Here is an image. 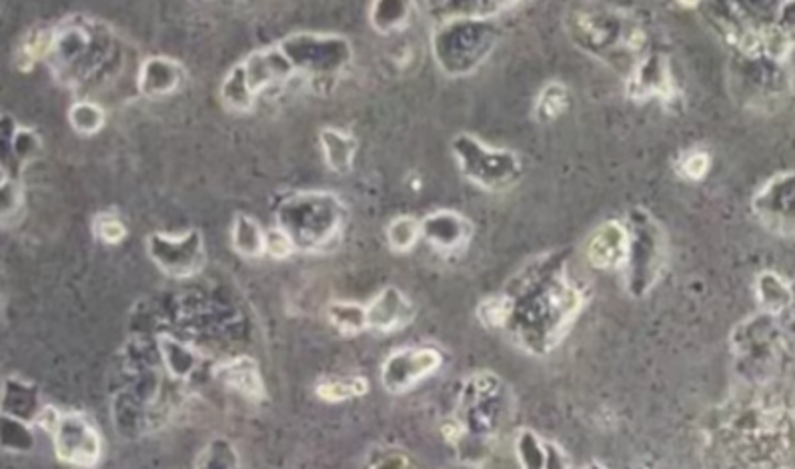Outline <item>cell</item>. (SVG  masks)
Instances as JSON below:
<instances>
[{
  "label": "cell",
  "mask_w": 795,
  "mask_h": 469,
  "mask_svg": "<svg viewBox=\"0 0 795 469\" xmlns=\"http://www.w3.org/2000/svg\"><path fill=\"white\" fill-rule=\"evenodd\" d=\"M752 213L767 233L777 237H792L795 231V175L782 171L767 179L753 195Z\"/></svg>",
  "instance_id": "cell-13"
},
{
  "label": "cell",
  "mask_w": 795,
  "mask_h": 469,
  "mask_svg": "<svg viewBox=\"0 0 795 469\" xmlns=\"http://www.w3.org/2000/svg\"><path fill=\"white\" fill-rule=\"evenodd\" d=\"M213 375L225 387L241 393L251 402H261L267 395V387H265V380L258 370V363L248 355H239L233 360L216 363Z\"/></svg>",
  "instance_id": "cell-22"
},
{
  "label": "cell",
  "mask_w": 795,
  "mask_h": 469,
  "mask_svg": "<svg viewBox=\"0 0 795 469\" xmlns=\"http://www.w3.org/2000/svg\"><path fill=\"white\" fill-rule=\"evenodd\" d=\"M327 319L343 335H357V333L369 331L365 306H359V303L333 301L327 307Z\"/></svg>",
  "instance_id": "cell-31"
},
{
  "label": "cell",
  "mask_w": 795,
  "mask_h": 469,
  "mask_svg": "<svg viewBox=\"0 0 795 469\" xmlns=\"http://www.w3.org/2000/svg\"><path fill=\"white\" fill-rule=\"evenodd\" d=\"M43 151V141L31 129H22L9 115L2 117V171L0 177L21 179L24 167Z\"/></svg>",
  "instance_id": "cell-19"
},
{
  "label": "cell",
  "mask_w": 795,
  "mask_h": 469,
  "mask_svg": "<svg viewBox=\"0 0 795 469\" xmlns=\"http://www.w3.org/2000/svg\"><path fill=\"white\" fill-rule=\"evenodd\" d=\"M785 348L792 350V338H785L784 317L757 313L740 323L731 335L735 360L755 375L757 382H767L782 365Z\"/></svg>",
  "instance_id": "cell-9"
},
{
  "label": "cell",
  "mask_w": 795,
  "mask_h": 469,
  "mask_svg": "<svg viewBox=\"0 0 795 469\" xmlns=\"http://www.w3.org/2000/svg\"><path fill=\"white\" fill-rule=\"evenodd\" d=\"M571 107V93L568 85L551 81L545 87L541 88L539 97L536 98L533 105V117L541 125H549L561 119Z\"/></svg>",
  "instance_id": "cell-29"
},
{
  "label": "cell",
  "mask_w": 795,
  "mask_h": 469,
  "mask_svg": "<svg viewBox=\"0 0 795 469\" xmlns=\"http://www.w3.org/2000/svg\"><path fill=\"white\" fill-rule=\"evenodd\" d=\"M22 203L21 179L0 177V209H2V223L7 225L9 217L19 213Z\"/></svg>",
  "instance_id": "cell-38"
},
{
  "label": "cell",
  "mask_w": 795,
  "mask_h": 469,
  "mask_svg": "<svg viewBox=\"0 0 795 469\" xmlns=\"http://www.w3.org/2000/svg\"><path fill=\"white\" fill-rule=\"evenodd\" d=\"M452 153L462 175L489 193H506L523 177V163L517 153L489 147L471 132H459L453 139Z\"/></svg>",
  "instance_id": "cell-8"
},
{
  "label": "cell",
  "mask_w": 795,
  "mask_h": 469,
  "mask_svg": "<svg viewBox=\"0 0 795 469\" xmlns=\"http://www.w3.org/2000/svg\"><path fill=\"white\" fill-rule=\"evenodd\" d=\"M563 26L575 49L624 78L651 53L644 22L634 12L613 4H571L563 17Z\"/></svg>",
  "instance_id": "cell-2"
},
{
  "label": "cell",
  "mask_w": 795,
  "mask_h": 469,
  "mask_svg": "<svg viewBox=\"0 0 795 469\" xmlns=\"http://www.w3.org/2000/svg\"><path fill=\"white\" fill-rule=\"evenodd\" d=\"M755 297L760 303V313L765 316H792L794 309V289L782 275L763 271L755 279Z\"/></svg>",
  "instance_id": "cell-24"
},
{
  "label": "cell",
  "mask_w": 795,
  "mask_h": 469,
  "mask_svg": "<svg viewBox=\"0 0 795 469\" xmlns=\"http://www.w3.org/2000/svg\"><path fill=\"white\" fill-rule=\"evenodd\" d=\"M385 235L391 252L409 253L421 239V218L399 215L389 223Z\"/></svg>",
  "instance_id": "cell-33"
},
{
  "label": "cell",
  "mask_w": 795,
  "mask_h": 469,
  "mask_svg": "<svg viewBox=\"0 0 795 469\" xmlns=\"http://www.w3.org/2000/svg\"><path fill=\"white\" fill-rule=\"evenodd\" d=\"M49 436L53 437L54 456L65 466L93 469L103 458V437L81 412H61Z\"/></svg>",
  "instance_id": "cell-12"
},
{
  "label": "cell",
  "mask_w": 795,
  "mask_h": 469,
  "mask_svg": "<svg viewBox=\"0 0 795 469\" xmlns=\"http://www.w3.org/2000/svg\"><path fill=\"white\" fill-rule=\"evenodd\" d=\"M369 392V382L363 377H344V380H322L317 383V395L321 397L322 402H329V404H341L347 399H353V397H361Z\"/></svg>",
  "instance_id": "cell-32"
},
{
  "label": "cell",
  "mask_w": 795,
  "mask_h": 469,
  "mask_svg": "<svg viewBox=\"0 0 795 469\" xmlns=\"http://www.w3.org/2000/svg\"><path fill=\"white\" fill-rule=\"evenodd\" d=\"M627 249H629V237L624 221L612 218L593 231L585 253H587V262L592 263L595 269L617 271L625 267Z\"/></svg>",
  "instance_id": "cell-20"
},
{
  "label": "cell",
  "mask_w": 795,
  "mask_h": 469,
  "mask_svg": "<svg viewBox=\"0 0 795 469\" xmlns=\"http://www.w3.org/2000/svg\"><path fill=\"white\" fill-rule=\"evenodd\" d=\"M231 245L241 257L258 259L267 255V231L257 218L247 213H237L231 225Z\"/></svg>",
  "instance_id": "cell-26"
},
{
  "label": "cell",
  "mask_w": 795,
  "mask_h": 469,
  "mask_svg": "<svg viewBox=\"0 0 795 469\" xmlns=\"http://www.w3.org/2000/svg\"><path fill=\"white\" fill-rule=\"evenodd\" d=\"M443 355L431 345L395 350L381 365V385L393 395H403L439 372Z\"/></svg>",
  "instance_id": "cell-14"
},
{
  "label": "cell",
  "mask_w": 795,
  "mask_h": 469,
  "mask_svg": "<svg viewBox=\"0 0 795 469\" xmlns=\"http://www.w3.org/2000/svg\"><path fill=\"white\" fill-rule=\"evenodd\" d=\"M44 405L39 404V392L29 382L7 377L2 387V414L12 415L26 424H34Z\"/></svg>",
  "instance_id": "cell-25"
},
{
  "label": "cell",
  "mask_w": 795,
  "mask_h": 469,
  "mask_svg": "<svg viewBox=\"0 0 795 469\" xmlns=\"http://www.w3.org/2000/svg\"><path fill=\"white\" fill-rule=\"evenodd\" d=\"M625 93L635 103H647L657 98L669 103L676 98V81L671 73V63L664 53L651 51L642 65L625 78Z\"/></svg>",
  "instance_id": "cell-16"
},
{
  "label": "cell",
  "mask_w": 795,
  "mask_h": 469,
  "mask_svg": "<svg viewBox=\"0 0 795 469\" xmlns=\"http://www.w3.org/2000/svg\"><path fill=\"white\" fill-rule=\"evenodd\" d=\"M421 239L445 255L462 253L474 239V223L457 211L441 209L421 218Z\"/></svg>",
  "instance_id": "cell-17"
},
{
  "label": "cell",
  "mask_w": 795,
  "mask_h": 469,
  "mask_svg": "<svg viewBox=\"0 0 795 469\" xmlns=\"http://www.w3.org/2000/svg\"><path fill=\"white\" fill-rule=\"evenodd\" d=\"M194 469H239L237 451L229 439L216 437L201 451Z\"/></svg>",
  "instance_id": "cell-34"
},
{
  "label": "cell",
  "mask_w": 795,
  "mask_h": 469,
  "mask_svg": "<svg viewBox=\"0 0 795 469\" xmlns=\"http://www.w3.org/2000/svg\"><path fill=\"white\" fill-rule=\"evenodd\" d=\"M93 233L105 245H120L127 239V223L117 213H97L93 218Z\"/></svg>",
  "instance_id": "cell-37"
},
{
  "label": "cell",
  "mask_w": 795,
  "mask_h": 469,
  "mask_svg": "<svg viewBox=\"0 0 795 469\" xmlns=\"http://www.w3.org/2000/svg\"><path fill=\"white\" fill-rule=\"evenodd\" d=\"M711 169V154L701 149H693L688 153L681 154L676 163L677 175L689 183H699L703 181Z\"/></svg>",
  "instance_id": "cell-36"
},
{
  "label": "cell",
  "mask_w": 795,
  "mask_h": 469,
  "mask_svg": "<svg viewBox=\"0 0 795 469\" xmlns=\"http://www.w3.org/2000/svg\"><path fill=\"white\" fill-rule=\"evenodd\" d=\"M624 225L629 237L624 267L627 291L635 299H639L656 287L664 274L669 255V241L666 230L647 209H629Z\"/></svg>",
  "instance_id": "cell-6"
},
{
  "label": "cell",
  "mask_w": 795,
  "mask_h": 469,
  "mask_svg": "<svg viewBox=\"0 0 795 469\" xmlns=\"http://www.w3.org/2000/svg\"><path fill=\"white\" fill-rule=\"evenodd\" d=\"M293 253H295V245L290 243L289 237L279 227L267 231V255H269L271 259L283 262V259L290 257Z\"/></svg>",
  "instance_id": "cell-39"
},
{
  "label": "cell",
  "mask_w": 795,
  "mask_h": 469,
  "mask_svg": "<svg viewBox=\"0 0 795 469\" xmlns=\"http://www.w3.org/2000/svg\"><path fill=\"white\" fill-rule=\"evenodd\" d=\"M585 306L571 281L568 253L539 255L509 281L504 294L484 299L477 317L487 329L507 331L531 355H548L570 331Z\"/></svg>",
  "instance_id": "cell-1"
},
{
  "label": "cell",
  "mask_w": 795,
  "mask_h": 469,
  "mask_svg": "<svg viewBox=\"0 0 795 469\" xmlns=\"http://www.w3.org/2000/svg\"><path fill=\"white\" fill-rule=\"evenodd\" d=\"M319 147H321L322 161L337 175H347L353 171L359 142L356 135L341 131L337 127H325L319 132Z\"/></svg>",
  "instance_id": "cell-23"
},
{
  "label": "cell",
  "mask_w": 795,
  "mask_h": 469,
  "mask_svg": "<svg viewBox=\"0 0 795 469\" xmlns=\"http://www.w3.org/2000/svg\"><path fill=\"white\" fill-rule=\"evenodd\" d=\"M295 75L315 87L335 85L353 63V44L343 34L301 31L279 41Z\"/></svg>",
  "instance_id": "cell-7"
},
{
  "label": "cell",
  "mask_w": 795,
  "mask_h": 469,
  "mask_svg": "<svg viewBox=\"0 0 795 469\" xmlns=\"http://www.w3.org/2000/svg\"><path fill=\"white\" fill-rule=\"evenodd\" d=\"M34 446L31 424L17 419L12 415L2 414V448L11 449L14 454L31 451Z\"/></svg>",
  "instance_id": "cell-35"
},
{
  "label": "cell",
  "mask_w": 795,
  "mask_h": 469,
  "mask_svg": "<svg viewBox=\"0 0 795 469\" xmlns=\"http://www.w3.org/2000/svg\"><path fill=\"white\" fill-rule=\"evenodd\" d=\"M119 55V36L110 24L88 14H71L54 24L53 46L44 63L63 87L78 90L105 77Z\"/></svg>",
  "instance_id": "cell-3"
},
{
  "label": "cell",
  "mask_w": 795,
  "mask_h": 469,
  "mask_svg": "<svg viewBox=\"0 0 795 469\" xmlns=\"http://www.w3.org/2000/svg\"><path fill=\"white\" fill-rule=\"evenodd\" d=\"M501 39L497 17L449 14L431 34V53L443 75L459 78L474 75L491 56Z\"/></svg>",
  "instance_id": "cell-5"
},
{
  "label": "cell",
  "mask_w": 795,
  "mask_h": 469,
  "mask_svg": "<svg viewBox=\"0 0 795 469\" xmlns=\"http://www.w3.org/2000/svg\"><path fill=\"white\" fill-rule=\"evenodd\" d=\"M147 255L161 274L171 279H189L199 274L206 263L203 233L189 230L179 235L155 231L147 241Z\"/></svg>",
  "instance_id": "cell-11"
},
{
  "label": "cell",
  "mask_w": 795,
  "mask_h": 469,
  "mask_svg": "<svg viewBox=\"0 0 795 469\" xmlns=\"http://www.w3.org/2000/svg\"><path fill=\"white\" fill-rule=\"evenodd\" d=\"M347 215L343 199L331 191H297L280 201L275 218L295 252L321 253L339 241Z\"/></svg>",
  "instance_id": "cell-4"
},
{
  "label": "cell",
  "mask_w": 795,
  "mask_h": 469,
  "mask_svg": "<svg viewBox=\"0 0 795 469\" xmlns=\"http://www.w3.org/2000/svg\"><path fill=\"white\" fill-rule=\"evenodd\" d=\"M187 83V68L171 56L152 55L142 61L137 87L142 97L165 98L179 93Z\"/></svg>",
  "instance_id": "cell-21"
},
{
  "label": "cell",
  "mask_w": 795,
  "mask_h": 469,
  "mask_svg": "<svg viewBox=\"0 0 795 469\" xmlns=\"http://www.w3.org/2000/svg\"><path fill=\"white\" fill-rule=\"evenodd\" d=\"M105 122H107V113L95 100L81 98L68 109V125L81 137H95L97 132L103 131Z\"/></svg>",
  "instance_id": "cell-30"
},
{
  "label": "cell",
  "mask_w": 795,
  "mask_h": 469,
  "mask_svg": "<svg viewBox=\"0 0 795 469\" xmlns=\"http://www.w3.org/2000/svg\"><path fill=\"white\" fill-rule=\"evenodd\" d=\"M231 73L239 78V83L255 103L271 88L283 87L290 78L297 77L289 58L280 51L279 43L253 51L239 65L233 66Z\"/></svg>",
  "instance_id": "cell-15"
},
{
  "label": "cell",
  "mask_w": 795,
  "mask_h": 469,
  "mask_svg": "<svg viewBox=\"0 0 795 469\" xmlns=\"http://www.w3.org/2000/svg\"><path fill=\"white\" fill-rule=\"evenodd\" d=\"M415 12V4L407 0H375L369 9V21L379 34L405 31Z\"/></svg>",
  "instance_id": "cell-27"
},
{
  "label": "cell",
  "mask_w": 795,
  "mask_h": 469,
  "mask_svg": "<svg viewBox=\"0 0 795 469\" xmlns=\"http://www.w3.org/2000/svg\"><path fill=\"white\" fill-rule=\"evenodd\" d=\"M367 309V329L377 333H395L407 328L415 317L417 309L398 287H385L383 291L369 301Z\"/></svg>",
  "instance_id": "cell-18"
},
{
  "label": "cell",
  "mask_w": 795,
  "mask_h": 469,
  "mask_svg": "<svg viewBox=\"0 0 795 469\" xmlns=\"http://www.w3.org/2000/svg\"><path fill=\"white\" fill-rule=\"evenodd\" d=\"M507 414L506 387L494 373H475L462 390L457 426L474 436H494Z\"/></svg>",
  "instance_id": "cell-10"
},
{
  "label": "cell",
  "mask_w": 795,
  "mask_h": 469,
  "mask_svg": "<svg viewBox=\"0 0 795 469\" xmlns=\"http://www.w3.org/2000/svg\"><path fill=\"white\" fill-rule=\"evenodd\" d=\"M54 26H34L22 36L21 43L14 53V66L21 73L33 71L41 61H46L53 46Z\"/></svg>",
  "instance_id": "cell-28"
}]
</instances>
